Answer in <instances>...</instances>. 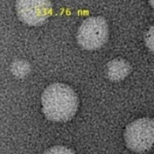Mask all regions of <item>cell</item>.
<instances>
[{"instance_id":"cell-1","label":"cell","mask_w":154,"mask_h":154,"mask_svg":"<svg viewBox=\"0 0 154 154\" xmlns=\"http://www.w3.org/2000/svg\"><path fill=\"white\" fill-rule=\"evenodd\" d=\"M42 110L47 118L55 122H65L75 115L78 97L68 85L54 83L49 85L41 96Z\"/></svg>"},{"instance_id":"cell-2","label":"cell","mask_w":154,"mask_h":154,"mask_svg":"<svg viewBox=\"0 0 154 154\" xmlns=\"http://www.w3.org/2000/svg\"><path fill=\"white\" fill-rule=\"evenodd\" d=\"M108 37V23L100 16L90 17L83 21L77 32L79 45L87 50H94L101 48L107 42Z\"/></svg>"},{"instance_id":"cell-3","label":"cell","mask_w":154,"mask_h":154,"mask_svg":"<svg viewBox=\"0 0 154 154\" xmlns=\"http://www.w3.org/2000/svg\"><path fill=\"white\" fill-rule=\"evenodd\" d=\"M127 147L136 152L149 151L154 142V123L151 118H140L128 125L125 133Z\"/></svg>"},{"instance_id":"cell-4","label":"cell","mask_w":154,"mask_h":154,"mask_svg":"<svg viewBox=\"0 0 154 154\" xmlns=\"http://www.w3.org/2000/svg\"><path fill=\"white\" fill-rule=\"evenodd\" d=\"M15 7L19 19L31 26L44 23L52 14L50 0H16Z\"/></svg>"},{"instance_id":"cell-5","label":"cell","mask_w":154,"mask_h":154,"mask_svg":"<svg viewBox=\"0 0 154 154\" xmlns=\"http://www.w3.org/2000/svg\"><path fill=\"white\" fill-rule=\"evenodd\" d=\"M131 72L129 63L122 58H115L107 66V76L113 82H119L125 79Z\"/></svg>"},{"instance_id":"cell-6","label":"cell","mask_w":154,"mask_h":154,"mask_svg":"<svg viewBox=\"0 0 154 154\" xmlns=\"http://www.w3.org/2000/svg\"><path fill=\"white\" fill-rule=\"evenodd\" d=\"M31 71L30 65L23 60H17L14 61L11 66V72L15 77L23 78L29 75Z\"/></svg>"},{"instance_id":"cell-7","label":"cell","mask_w":154,"mask_h":154,"mask_svg":"<svg viewBox=\"0 0 154 154\" xmlns=\"http://www.w3.org/2000/svg\"><path fill=\"white\" fill-rule=\"evenodd\" d=\"M45 153H75V152L64 146H55L47 150Z\"/></svg>"},{"instance_id":"cell-8","label":"cell","mask_w":154,"mask_h":154,"mask_svg":"<svg viewBox=\"0 0 154 154\" xmlns=\"http://www.w3.org/2000/svg\"><path fill=\"white\" fill-rule=\"evenodd\" d=\"M145 42L147 47L153 51V27H151L149 32H147L146 36H145Z\"/></svg>"},{"instance_id":"cell-9","label":"cell","mask_w":154,"mask_h":154,"mask_svg":"<svg viewBox=\"0 0 154 154\" xmlns=\"http://www.w3.org/2000/svg\"><path fill=\"white\" fill-rule=\"evenodd\" d=\"M150 3H151V5H153V0H150Z\"/></svg>"}]
</instances>
